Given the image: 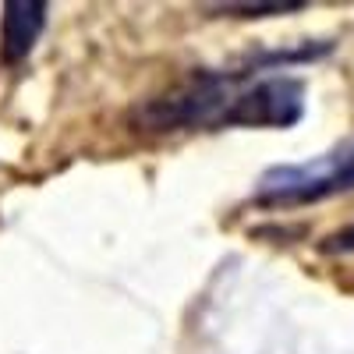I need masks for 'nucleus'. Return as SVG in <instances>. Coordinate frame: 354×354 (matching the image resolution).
<instances>
[{
    "label": "nucleus",
    "mask_w": 354,
    "mask_h": 354,
    "mask_svg": "<svg viewBox=\"0 0 354 354\" xmlns=\"http://www.w3.org/2000/svg\"><path fill=\"white\" fill-rule=\"evenodd\" d=\"M351 188H354V142L322 153L308 163L270 167L255 185V202H262V205H305V202H322L330 195L351 192Z\"/></svg>",
    "instance_id": "obj_1"
},
{
    "label": "nucleus",
    "mask_w": 354,
    "mask_h": 354,
    "mask_svg": "<svg viewBox=\"0 0 354 354\" xmlns=\"http://www.w3.org/2000/svg\"><path fill=\"white\" fill-rule=\"evenodd\" d=\"M43 25H46V4H39V0H8L4 18H0V57L8 64L28 57Z\"/></svg>",
    "instance_id": "obj_2"
},
{
    "label": "nucleus",
    "mask_w": 354,
    "mask_h": 354,
    "mask_svg": "<svg viewBox=\"0 0 354 354\" xmlns=\"http://www.w3.org/2000/svg\"><path fill=\"white\" fill-rule=\"evenodd\" d=\"M305 4H223L220 11H230V15H245V18H262V15H287V11H298Z\"/></svg>",
    "instance_id": "obj_3"
},
{
    "label": "nucleus",
    "mask_w": 354,
    "mask_h": 354,
    "mask_svg": "<svg viewBox=\"0 0 354 354\" xmlns=\"http://www.w3.org/2000/svg\"><path fill=\"white\" fill-rule=\"evenodd\" d=\"M326 252H354V227H347V230L337 234V238H330Z\"/></svg>",
    "instance_id": "obj_4"
}]
</instances>
